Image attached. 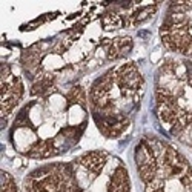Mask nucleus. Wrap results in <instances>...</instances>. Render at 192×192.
Masks as SVG:
<instances>
[{"label": "nucleus", "mask_w": 192, "mask_h": 192, "mask_svg": "<svg viewBox=\"0 0 192 192\" xmlns=\"http://www.w3.org/2000/svg\"><path fill=\"white\" fill-rule=\"evenodd\" d=\"M137 35H139V37H141V38H148V37L151 35V33H149V31H139V33H137Z\"/></svg>", "instance_id": "nucleus-3"}, {"label": "nucleus", "mask_w": 192, "mask_h": 192, "mask_svg": "<svg viewBox=\"0 0 192 192\" xmlns=\"http://www.w3.org/2000/svg\"><path fill=\"white\" fill-rule=\"evenodd\" d=\"M65 186L66 184H69L71 181H72V172H71V169L69 168H66V174H65ZM60 192H74L71 188H63V189H60Z\"/></svg>", "instance_id": "nucleus-2"}, {"label": "nucleus", "mask_w": 192, "mask_h": 192, "mask_svg": "<svg viewBox=\"0 0 192 192\" xmlns=\"http://www.w3.org/2000/svg\"><path fill=\"white\" fill-rule=\"evenodd\" d=\"M131 48H132V43H131V40L129 38H119V40H115L114 42V45H112V48H111V51H109V58H117V57H122L124 54H128L131 51Z\"/></svg>", "instance_id": "nucleus-1"}]
</instances>
